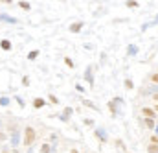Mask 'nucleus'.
Masks as SVG:
<instances>
[{
  "label": "nucleus",
  "mask_w": 158,
  "mask_h": 153,
  "mask_svg": "<svg viewBox=\"0 0 158 153\" xmlns=\"http://www.w3.org/2000/svg\"><path fill=\"white\" fill-rule=\"evenodd\" d=\"M151 81H155V83H158V74H153V76H151Z\"/></svg>",
  "instance_id": "obj_22"
},
{
  "label": "nucleus",
  "mask_w": 158,
  "mask_h": 153,
  "mask_svg": "<svg viewBox=\"0 0 158 153\" xmlns=\"http://www.w3.org/2000/svg\"><path fill=\"white\" fill-rule=\"evenodd\" d=\"M70 153H79L77 150H70Z\"/></svg>",
  "instance_id": "obj_25"
},
{
  "label": "nucleus",
  "mask_w": 158,
  "mask_h": 153,
  "mask_svg": "<svg viewBox=\"0 0 158 153\" xmlns=\"http://www.w3.org/2000/svg\"><path fill=\"white\" fill-rule=\"evenodd\" d=\"M86 81H88V83H90V85H94V76H92V67H88V68H86Z\"/></svg>",
  "instance_id": "obj_2"
},
{
  "label": "nucleus",
  "mask_w": 158,
  "mask_h": 153,
  "mask_svg": "<svg viewBox=\"0 0 158 153\" xmlns=\"http://www.w3.org/2000/svg\"><path fill=\"white\" fill-rule=\"evenodd\" d=\"M136 52H138V48H136L134 44H131V46H129V52H127V54H129V55H134Z\"/></svg>",
  "instance_id": "obj_11"
},
{
  "label": "nucleus",
  "mask_w": 158,
  "mask_h": 153,
  "mask_svg": "<svg viewBox=\"0 0 158 153\" xmlns=\"http://www.w3.org/2000/svg\"><path fill=\"white\" fill-rule=\"evenodd\" d=\"M50 102H52V103H57V98H55L53 94H50Z\"/></svg>",
  "instance_id": "obj_21"
},
{
  "label": "nucleus",
  "mask_w": 158,
  "mask_h": 153,
  "mask_svg": "<svg viewBox=\"0 0 158 153\" xmlns=\"http://www.w3.org/2000/svg\"><path fill=\"white\" fill-rule=\"evenodd\" d=\"M96 135H98V137H99L103 142H107V133H105L103 129H96Z\"/></svg>",
  "instance_id": "obj_8"
},
{
  "label": "nucleus",
  "mask_w": 158,
  "mask_h": 153,
  "mask_svg": "<svg viewBox=\"0 0 158 153\" xmlns=\"http://www.w3.org/2000/svg\"><path fill=\"white\" fill-rule=\"evenodd\" d=\"M143 115H145V118H153V120H155V111H153V109H147V107H145V109H143Z\"/></svg>",
  "instance_id": "obj_9"
},
{
  "label": "nucleus",
  "mask_w": 158,
  "mask_h": 153,
  "mask_svg": "<svg viewBox=\"0 0 158 153\" xmlns=\"http://www.w3.org/2000/svg\"><path fill=\"white\" fill-rule=\"evenodd\" d=\"M40 153H50V144H42L40 146Z\"/></svg>",
  "instance_id": "obj_12"
},
{
  "label": "nucleus",
  "mask_w": 158,
  "mask_h": 153,
  "mask_svg": "<svg viewBox=\"0 0 158 153\" xmlns=\"http://www.w3.org/2000/svg\"><path fill=\"white\" fill-rule=\"evenodd\" d=\"M2 153H13L11 150H2Z\"/></svg>",
  "instance_id": "obj_24"
},
{
  "label": "nucleus",
  "mask_w": 158,
  "mask_h": 153,
  "mask_svg": "<svg viewBox=\"0 0 158 153\" xmlns=\"http://www.w3.org/2000/svg\"><path fill=\"white\" fill-rule=\"evenodd\" d=\"M116 144H118V148H119V150H121V151H125V146H123V142H121V140H118Z\"/></svg>",
  "instance_id": "obj_17"
},
{
  "label": "nucleus",
  "mask_w": 158,
  "mask_h": 153,
  "mask_svg": "<svg viewBox=\"0 0 158 153\" xmlns=\"http://www.w3.org/2000/svg\"><path fill=\"white\" fill-rule=\"evenodd\" d=\"M0 48H2V50H11V42H9L7 39H4V41L0 42Z\"/></svg>",
  "instance_id": "obj_7"
},
{
  "label": "nucleus",
  "mask_w": 158,
  "mask_h": 153,
  "mask_svg": "<svg viewBox=\"0 0 158 153\" xmlns=\"http://www.w3.org/2000/svg\"><path fill=\"white\" fill-rule=\"evenodd\" d=\"M147 153H158V144H151L147 148Z\"/></svg>",
  "instance_id": "obj_10"
},
{
  "label": "nucleus",
  "mask_w": 158,
  "mask_h": 153,
  "mask_svg": "<svg viewBox=\"0 0 158 153\" xmlns=\"http://www.w3.org/2000/svg\"><path fill=\"white\" fill-rule=\"evenodd\" d=\"M70 115H72V107H66V109H64V113L61 115V120H63V122H66V120L70 118Z\"/></svg>",
  "instance_id": "obj_3"
},
{
  "label": "nucleus",
  "mask_w": 158,
  "mask_h": 153,
  "mask_svg": "<svg viewBox=\"0 0 158 153\" xmlns=\"http://www.w3.org/2000/svg\"><path fill=\"white\" fill-rule=\"evenodd\" d=\"M125 85H127V89H132V87H134V85H132V81H131V79H127V81H125Z\"/></svg>",
  "instance_id": "obj_19"
},
{
  "label": "nucleus",
  "mask_w": 158,
  "mask_h": 153,
  "mask_svg": "<svg viewBox=\"0 0 158 153\" xmlns=\"http://www.w3.org/2000/svg\"><path fill=\"white\" fill-rule=\"evenodd\" d=\"M143 124H145V127H149V129H155V125H156L153 118H145V120H143Z\"/></svg>",
  "instance_id": "obj_5"
},
{
  "label": "nucleus",
  "mask_w": 158,
  "mask_h": 153,
  "mask_svg": "<svg viewBox=\"0 0 158 153\" xmlns=\"http://www.w3.org/2000/svg\"><path fill=\"white\" fill-rule=\"evenodd\" d=\"M20 7H22V9H30V4H24V2H20Z\"/></svg>",
  "instance_id": "obj_20"
},
{
  "label": "nucleus",
  "mask_w": 158,
  "mask_h": 153,
  "mask_svg": "<svg viewBox=\"0 0 158 153\" xmlns=\"http://www.w3.org/2000/svg\"><path fill=\"white\" fill-rule=\"evenodd\" d=\"M155 131H156V135H158V124H156V125H155Z\"/></svg>",
  "instance_id": "obj_26"
},
{
  "label": "nucleus",
  "mask_w": 158,
  "mask_h": 153,
  "mask_svg": "<svg viewBox=\"0 0 158 153\" xmlns=\"http://www.w3.org/2000/svg\"><path fill=\"white\" fill-rule=\"evenodd\" d=\"M151 142H153V144H158V137H153V138H151Z\"/></svg>",
  "instance_id": "obj_23"
},
{
  "label": "nucleus",
  "mask_w": 158,
  "mask_h": 153,
  "mask_svg": "<svg viewBox=\"0 0 158 153\" xmlns=\"http://www.w3.org/2000/svg\"><path fill=\"white\" fill-rule=\"evenodd\" d=\"M129 7H138V2H127Z\"/></svg>",
  "instance_id": "obj_18"
},
{
  "label": "nucleus",
  "mask_w": 158,
  "mask_h": 153,
  "mask_svg": "<svg viewBox=\"0 0 158 153\" xmlns=\"http://www.w3.org/2000/svg\"><path fill=\"white\" fill-rule=\"evenodd\" d=\"M7 103H9L7 98H0V105H7Z\"/></svg>",
  "instance_id": "obj_16"
},
{
  "label": "nucleus",
  "mask_w": 158,
  "mask_h": 153,
  "mask_svg": "<svg viewBox=\"0 0 158 153\" xmlns=\"http://www.w3.org/2000/svg\"><path fill=\"white\" fill-rule=\"evenodd\" d=\"M64 63H66V65H68V67H70V68H72V67H74V61H72V59H70V57H66V59H64Z\"/></svg>",
  "instance_id": "obj_15"
},
{
  "label": "nucleus",
  "mask_w": 158,
  "mask_h": 153,
  "mask_svg": "<svg viewBox=\"0 0 158 153\" xmlns=\"http://www.w3.org/2000/svg\"><path fill=\"white\" fill-rule=\"evenodd\" d=\"M83 28V22H74L72 26H70V32H74V33H77L79 30Z\"/></svg>",
  "instance_id": "obj_4"
},
{
  "label": "nucleus",
  "mask_w": 158,
  "mask_h": 153,
  "mask_svg": "<svg viewBox=\"0 0 158 153\" xmlns=\"http://www.w3.org/2000/svg\"><path fill=\"white\" fill-rule=\"evenodd\" d=\"M83 105H86V107H90V109H96V105H94L92 102H88V100H85V102H83Z\"/></svg>",
  "instance_id": "obj_14"
},
{
  "label": "nucleus",
  "mask_w": 158,
  "mask_h": 153,
  "mask_svg": "<svg viewBox=\"0 0 158 153\" xmlns=\"http://www.w3.org/2000/svg\"><path fill=\"white\" fill-rule=\"evenodd\" d=\"M35 137H37V133H35V129L31 125L24 127V146H31L33 140H35Z\"/></svg>",
  "instance_id": "obj_1"
},
{
  "label": "nucleus",
  "mask_w": 158,
  "mask_h": 153,
  "mask_svg": "<svg viewBox=\"0 0 158 153\" xmlns=\"http://www.w3.org/2000/svg\"><path fill=\"white\" fill-rule=\"evenodd\" d=\"M155 109H156V111H158V105H156V107H155Z\"/></svg>",
  "instance_id": "obj_27"
},
{
  "label": "nucleus",
  "mask_w": 158,
  "mask_h": 153,
  "mask_svg": "<svg viewBox=\"0 0 158 153\" xmlns=\"http://www.w3.org/2000/svg\"><path fill=\"white\" fill-rule=\"evenodd\" d=\"M37 55H39V50H33V52H30V54H28V59H35Z\"/></svg>",
  "instance_id": "obj_13"
},
{
  "label": "nucleus",
  "mask_w": 158,
  "mask_h": 153,
  "mask_svg": "<svg viewBox=\"0 0 158 153\" xmlns=\"http://www.w3.org/2000/svg\"><path fill=\"white\" fill-rule=\"evenodd\" d=\"M33 107H35V109L44 107V100H42V98H35V100H33Z\"/></svg>",
  "instance_id": "obj_6"
}]
</instances>
